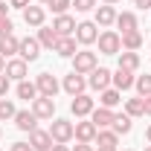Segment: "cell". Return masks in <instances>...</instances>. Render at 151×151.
<instances>
[{
  "label": "cell",
  "mask_w": 151,
  "mask_h": 151,
  "mask_svg": "<svg viewBox=\"0 0 151 151\" xmlns=\"http://www.w3.org/2000/svg\"><path fill=\"white\" fill-rule=\"evenodd\" d=\"M102 3H105V6H116L119 0H102Z\"/></svg>",
  "instance_id": "bcb514c9"
},
{
  "label": "cell",
  "mask_w": 151,
  "mask_h": 151,
  "mask_svg": "<svg viewBox=\"0 0 151 151\" xmlns=\"http://www.w3.org/2000/svg\"><path fill=\"white\" fill-rule=\"evenodd\" d=\"M145 139H148V145H151V125L145 128Z\"/></svg>",
  "instance_id": "f6af8a7d"
},
{
  "label": "cell",
  "mask_w": 151,
  "mask_h": 151,
  "mask_svg": "<svg viewBox=\"0 0 151 151\" xmlns=\"http://www.w3.org/2000/svg\"><path fill=\"white\" fill-rule=\"evenodd\" d=\"M119 67L122 70H139V52H131V50H122L119 52Z\"/></svg>",
  "instance_id": "cb8c5ba5"
},
{
  "label": "cell",
  "mask_w": 151,
  "mask_h": 151,
  "mask_svg": "<svg viewBox=\"0 0 151 151\" xmlns=\"http://www.w3.org/2000/svg\"><path fill=\"white\" fill-rule=\"evenodd\" d=\"M15 125H18V131L32 134L38 128V116L32 111H18V113H15Z\"/></svg>",
  "instance_id": "9a60e30c"
},
{
  "label": "cell",
  "mask_w": 151,
  "mask_h": 151,
  "mask_svg": "<svg viewBox=\"0 0 151 151\" xmlns=\"http://www.w3.org/2000/svg\"><path fill=\"white\" fill-rule=\"evenodd\" d=\"M12 29H15L12 18H0V38H3V35H12Z\"/></svg>",
  "instance_id": "e575fe53"
},
{
  "label": "cell",
  "mask_w": 151,
  "mask_h": 151,
  "mask_svg": "<svg viewBox=\"0 0 151 151\" xmlns=\"http://www.w3.org/2000/svg\"><path fill=\"white\" fill-rule=\"evenodd\" d=\"M18 44H20V38H15V32H12V35H3L0 38V55L3 58L18 55Z\"/></svg>",
  "instance_id": "44dd1931"
},
{
  "label": "cell",
  "mask_w": 151,
  "mask_h": 151,
  "mask_svg": "<svg viewBox=\"0 0 151 151\" xmlns=\"http://www.w3.org/2000/svg\"><path fill=\"white\" fill-rule=\"evenodd\" d=\"M134 6H139V9H151V0H134Z\"/></svg>",
  "instance_id": "60d3db41"
},
{
  "label": "cell",
  "mask_w": 151,
  "mask_h": 151,
  "mask_svg": "<svg viewBox=\"0 0 151 151\" xmlns=\"http://www.w3.org/2000/svg\"><path fill=\"white\" fill-rule=\"evenodd\" d=\"M125 151H131V148H125Z\"/></svg>",
  "instance_id": "816d5d0a"
},
{
  "label": "cell",
  "mask_w": 151,
  "mask_h": 151,
  "mask_svg": "<svg viewBox=\"0 0 151 151\" xmlns=\"http://www.w3.org/2000/svg\"><path fill=\"white\" fill-rule=\"evenodd\" d=\"M52 151H70V148H67L64 142H55V145H52Z\"/></svg>",
  "instance_id": "b9f144b4"
},
{
  "label": "cell",
  "mask_w": 151,
  "mask_h": 151,
  "mask_svg": "<svg viewBox=\"0 0 151 151\" xmlns=\"http://www.w3.org/2000/svg\"><path fill=\"white\" fill-rule=\"evenodd\" d=\"M73 151H93V145H90V142H78Z\"/></svg>",
  "instance_id": "ab89813d"
},
{
  "label": "cell",
  "mask_w": 151,
  "mask_h": 151,
  "mask_svg": "<svg viewBox=\"0 0 151 151\" xmlns=\"http://www.w3.org/2000/svg\"><path fill=\"white\" fill-rule=\"evenodd\" d=\"M93 108H96V102H93L87 93L73 96V102H70V111H73L76 119H84V116H90V113H93Z\"/></svg>",
  "instance_id": "5b68a950"
},
{
  "label": "cell",
  "mask_w": 151,
  "mask_h": 151,
  "mask_svg": "<svg viewBox=\"0 0 151 151\" xmlns=\"http://www.w3.org/2000/svg\"><path fill=\"white\" fill-rule=\"evenodd\" d=\"M73 131H76V125L70 122V119H52V125H50L52 142H64V145L73 139Z\"/></svg>",
  "instance_id": "7a4b0ae2"
},
{
  "label": "cell",
  "mask_w": 151,
  "mask_h": 151,
  "mask_svg": "<svg viewBox=\"0 0 151 151\" xmlns=\"http://www.w3.org/2000/svg\"><path fill=\"white\" fill-rule=\"evenodd\" d=\"M111 128L119 134V137H122V134H131V116H128V113H116Z\"/></svg>",
  "instance_id": "f546056e"
},
{
  "label": "cell",
  "mask_w": 151,
  "mask_h": 151,
  "mask_svg": "<svg viewBox=\"0 0 151 151\" xmlns=\"http://www.w3.org/2000/svg\"><path fill=\"white\" fill-rule=\"evenodd\" d=\"M111 81H113V87L122 93V90H131L137 78H134V73H131V70H122V67H116V73L111 76Z\"/></svg>",
  "instance_id": "2e32d148"
},
{
  "label": "cell",
  "mask_w": 151,
  "mask_h": 151,
  "mask_svg": "<svg viewBox=\"0 0 151 151\" xmlns=\"http://www.w3.org/2000/svg\"><path fill=\"white\" fill-rule=\"evenodd\" d=\"M134 87H137V93L142 96H151V76H137V81H134Z\"/></svg>",
  "instance_id": "1f68e13d"
},
{
  "label": "cell",
  "mask_w": 151,
  "mask_h": 151,
  "mask_svg": "<svg viewBox=\"0 0 151 151\" xmlns=\"http://www.w3.org/2000/svg\"><path fill=\"white\" fill-rule=\"evenodd\" d=\"M9 6H12V9H20V12H23V9L29 6V0H9Z\"/></svg>",
  "instance_id": "74e56055"
},
{
  "label": "cell",
  "mask_w": 151,
  "mask_h": 151,
  "mask_svg": "<svg viewBox=\"0 0 151 151\" xmlns=\"http://www.w3.org/2000/svg\"><path fill=\"white\" fill-rule=\"evenodd\" d=\"M9 151H32V145H29V142H12Z\"/></svg>",
  "instance_id": "8d00e7d4"
},
{
  "label": "cell",
  "mask_w": 151,
  "mask_h": 151,
  "mask_svg": "<svg viewBox=\"0 0 151 151\" xmlns=\"http://www.w3.org/2000/svg\"><path fill=\"white\" fill-rule=\"evenodd\" d=\"M32 113H35L38 119H52V113H55V99L38 96L35 102H32Z\"/></svg>",
  "instance_id": "9c48e42d"
},
{
  "label": "cell",
  "mask_w": 151,
  "mask_h": 151,
  "mask_svg": "<svg viewBox=\"0 0 151 151\" xmlns=\"http://www.w3.org/2000/svg\"><path fill=\"white\" fill-rule=\"evenodd\" d=\"M55 52L61 58H73L76 55V38L73 35H64V38H58V44H55Z\"/></svg>",
  "instance_id": "7402d4cb"
},
{
  "label": "cell",
  "mask_w": 151,
  "mask_h": 151,
  "mask_svg": "<svg viewBox=\"0 0 151 151\" xmlns=\"http://www.w3.org/2000/svg\"><path fill=\"white\" fill-rule=\"evenodd\" d=\"M0 73H6V58L0 55Z\"/></svg>",
  "instance_id": "ee69618b"
},
{
  "label": "cell",
  "mask_w": 151,
  "mask_h": 151,
  "mask_svg": "<svg viewBox=\"0 0 151 151\" xmlns=\"http://www.w3.org/2000/svg\"><path fill=\"white\" fill-rule=\"evenodd\" d=\"M38 3H41V6H50V3H52V0H38Z\"/></svg>",
  "instance_id": "7dc6e473"
},
{
  "label": "cell",
  "mask_w": 151,
  "mask_h": 151,
  "mask_svg": "<svg viewBox=\"0 0 151 151\" xmlns=\"http://www.w3.org/2000/svg\"><path fill=\"white\" fill-rule=\"evenodd\" d=\"M145 151H151V145H145Z\"/></svg>",
  "instance_id": "681fc988"
},
{
  "label": "cell",
  "mask_w": 151,
  "mask_h": 151,
  "mask_svg": "<svg viewBox=\"0 0 151 151\" xmlns=\"http://www.w3.org/2000/svg\"><path fill=\"white\" fill-rule=\"evenodd\" d=\"M52 29H55L58 38L64 35H76V20L70 18V15H55V20H52Z\"/></svg>",
  "instance_id": "d6986e66"
},
{
  "label": "cell",
  "mask_w": 151,
  "mask_h": 151,
  "mask_svg": "<svg viewBox=\"0 0 151 151\" xmlns=\"http://www.w3.org/2000/svg\"><path fill=\"white\" fill-rule=\"evenodd\" d=\"M139 47H142V32H139V29H134V32H125V35H122V50L137 52Z\"/></svg>",
  "instance_id": "83f0119b"
},
{
  "label": "cell",
  "mask_w": 151,
  "mask_h": 151,
  "mask_svg": "<svg viewBox=\"0 0 151 151\" xmlns=\"http://www.w3.org/2000/svg\"><path fill=\"white\" fill-rule=\"evenodd\" d=\"M29 145H32V151H52V137H50V131H41V128H35V131L29 134Z\"/></svg>",
  "instance_id": "30bf717a"
},
{
  "label": "cell",
  "mask_w": 151,
  "mask_h": 151,
  "mask_svg": "<svg viewBox=\"0 0 151 151\" xmlns=\"http://www.w3.org/2000/svg\"><path fill=\"white\" fill-rule=\"evenodd\" d=\"M116 26L122 29V35H125V32H134V29H139L134 12H122V15H116Z\"/></svg>",
  "instance_id": "4316f807"
},
{
  "label": "cell",
  "mask_w": 151,
  "mask_h": 151,
  "mask_svg": "<svg viewBox=\"0 0 151 151\" xmlns=\"http://www.w3.org/2000/svg\"><path fill=\"white\" fill-rule=\"evenodd\" d=\"M18 55L29 64V61H38V55H41V44H38V38H20V44H18Z\"/></svg>",
  "instance_id": "52a82bcc"
},
{
  "label": "cell",
  "mask_w": 151,
  "mask_h": 151,
  "mask_svg": "<svg viewBox=\"0 0 151 151\" xmlns=\"http://www.w3.org/2000/svg\"><path fill=\"white\" fill-rule=\"evenodd\" d=\"M9 9H12V6H9V3H3V0H0V18H9Z\"/></svg>",
  "instance_id": "f35d334b"
},
{
  "label": "cell",
  "mask_w": 151,
  "mask_h": 151,
  "mask_svg": "<svg viewBox=\"0 0 151 151\" xmlns=\"http://www.w3.org/2000/svg\"><path fill=\"white\" fill-rule=\"evenodd\" d=\"M96 142H99V148H116L119 134L113 131V128H99L96 131Z\"/></svg>",
  "instance_id": "ffe728a7"
},
{
  "label": "cell",
  "mask_w": 151,
  "mask_h": 151,
  "mask_svg": "<svg viewBox=\"0 0 151 151\" xmlns=\"http://www.w3.org/2000/svg\"><path fill=\"white\" fill-rule=\"evenodd\" d=\"M15 93H18V99L35 102L38 99V87H35V81H26V78H23V81H18V90H15Z\"/></svg>",
  "instance_id": "484cf974"
},
{
  "label": "cell",
  "mask_w": 151,
  "mask_h": 151,
  "mask_svg": "<svg viewBox=\"0 0 151 151\" xmlns=\"http://www.w3.org/2000/svg\"><path fill=\"white\" fill-rule=\"evenodd\" d=\"M76 41L78 44H84V47H90V44H96V38H99V29H96L93 20H81V23H76Z\"/></svg>",
  "instance_id": "277c9868"
},
{
  "label": "cell",
  "mask_w": 151,
  "mask_h": 151,
  "mask_svg": "<svg viewBox=\"0 0 151 151\" xmlns=\"http://www.w3.org/2000/svg\"><path fill=\"white\" fill-rule=\"evenodd\" d=\"M76 12H90V9H96V0H73Z\"/></svg>",
  "instance_id": "836d02e7"
},
{
  "label": "cell",
  "mask_w": 151,
  "mask_h": 151,
  "mask_svg": "<svg viewBox=\"0 0 151 151\" xmlns=\"http://www.w3.org/2000/svg\"><path fill=\"white\" fill-rule=\"evenodd\" d=\"M99 102H102V108H111V111H113V108L122 102V93H119L116 87H108V90L99 93Z\"/></svg>",
  "instance_id": "d4e9b609"
},
{
  "label": "cell",
  "mask_w": 151,
  "mask_h": 151,
  "mask_svg": "<svg viewBox=\"0 0 151 151\" xmlns=\"http://www.w3.org/2000/svg\"><path fill=\"white\" fill-rule=\"evenodd\" d=\"M38 44L47 47V50H55V44H58L55 29H52V26H41V29H38Z\"/></svg>",
  "instance_id": "603a6c76"
},
{
  "label": "cell",
  "mask_w": 151,
  "mask_h": 151,
  "mask_svg": "<svg viewBox=\"0 0 151 151\" xmlns=\"http://www.w3.org/2000/svg\"><path fill=\"white\" fill-rule=\"evenodd\" d=\"M145 116H151V96H145Z\"/></svg>",
  "instance_id": "7bdbcfd3"
},
{
  "label": "cell",
  "mask_w": 151,
  "mask_h": 151,
  "mask_svg": "<svg viewBox=\"0 0 151 151\" xmlns=\"http://www.w3.org/2000/svg\"><path fill=\"white\" fill-rule=\"evenodd\" d=\"M70 6H73V0H52V3H50V9H52L55 15H67Z\"/></svg>",
  "instance_id": "d6a6232c"
},
{
  "label": "cell",
  "mask_w": 151,
  "mask_h": 151,
  "mask_svg": "<svg viewBox=\"0 0 151 151\" xmlns=\"http://www.w3.org/2000/svg\"><path fill=\"white\" fill-rule=\"evenodd\" d=\"M125 113H128V116H145V99H142V96H137V99H128V102H125Z\"/></svg>",
  "instance_id": "f1b7e54d"
},
{
  "label": "cell",
  "mask_w": 151,
  "mask_h": 151,
  "mask_svg": "<svg viewBox=\"0 0 151 151\" xmlns=\"http://www.w3.org/2000/svg\"><path fill=\"white\" fill-rule=\"evenodd\" d=\"M96 44H99V52H102V55H119V52H122V35L113 32V29L99 32Z\"/></svg>",
  "instance_id": "6da1fadb"
},
{
  "label": "cell",
  "mask_w": 151,
  "mask_h": 151,
  "mask_svg": "<svg viewBox=\"0 0 151 151\" xmlns=\"http://www.w3.org/2000/svg\"><path fill=\"white\" fill-rule=\"evenodd\" d=\"M0 137H3V128H0Z\"/></svg>",
  "instance_id": "f907efd6"
},
{
  "label": "cell",
  "mask_w": 151,
  "mask_h": 151,
  "mask_svg": "<svg viewBox=\"0 0 151 151\" xmlns=\"http://www.w3.org/2000/svg\"><path fill=\"white\" fill-rule=\"evenodd\" d=\"M96 131H99V128H96L90 119H81V122H76L73 137L78 139V142H93V139H96Z\"/></svg>",
  "instance_id": "7c38bea8"
},
{
  "label": "cell",
  "mask_w": 151,
  "mask_h": 151,
  "mask_svg": "<svg viewBox=\"0 0 151 151\" xmlns=\"http://www.w3.org/2000/svg\"><path fill=\"white\" fill-rule=\"evenodd\" d=\"M96 26H102V29H108V26H113L116 23V9L113 6H96V20H93Z\"/></svg>",
  "instance_id": "e0dca14e"
},
{
  "label": "cell",
  "mask_w": 151,
  "mask_h": 151,
  "mask_svg": "<svg viewBox=\"0 0 151 151\" xmlns=\"http://www.w3.org/2000/svg\"><path fill=\"white\" fill-rule=\"evenodd\" d=\"M44 20H47L44 6H26V9H23V23H26V26H35V29H41V26H44Z\"/></svg>",
  "instance_id": "5bb4252c"
},
{
  "label": "cell",
  "mask_w": 151,
  "mask_h": 151,
  "mask_svg": "<svg viewBox=\"0 0 151 151\" xmlns=\"http://www.w3.org/2000/svg\"><path fill=\"white\" fill-rule=\"evenodd\" d=\"M9 81H12L9 76H6V73H0V99H3V96L9 93Z\"/></svg>",
  "instance_id": "d590c367"
},
{
  "label": "cell",
  "mask_w": 151,
  "mask_h": 151,
  "mask_svg": "<svg viewBox=\"0 0 151 151\" xmlns=\"http://www.w3.org/2000/svg\"><path fill=\"white\" fill-rule=\"evenodd\" d=\"M96 67H99V61H96V52H90V50H81V52H76L73 55V73H93Z\"/></svg>",
  "instance_id": "3957f363"
},
{
  "label": "cell",
  "mask_w": 151,
  "mask_h": 151,
  "mask_svg": "<svg viewBox=\"0 0 151 151\" xmlns=\"http://www.w3.org/2000/svg\"><path fill=\"white\" fill-rule=\"evenodd\" d=\"M29 73V64L23 61V58H12V61H6V76L12 78V81H23Z\"/></svg>",
  "instance_id": "4fadbf2b"
},
{
  "label": "cell",
  "mask_w": 151,
  "mask_h": 151,
  "mask_svg": "<svg viewBox=\"0 0 151 151\" xmlns=\"http://www.w3.org/2000/svg\"><path fill=\"white\" fill-rule=\"evenodd\" d=\"M90 76V78H87V87H93V90H99V93H102V90H108V87H111V70H105V67H96L93 73H87Z\"/></svg>",
  "instance_id": "ba28073f"
},
{
  "label": "cell",
  "mask_w": 151,
  "mask_h": 151,
  "mask_svg": "<svg viewBox=\"0 0 151 151\" xmlns=\"http://www.w3.org/2000/svg\"><path fill=\"white\" fill-rule=\"evenodd\" d=\"M35 87H38V96H50V99H55V93H58L61 84L55 81V76H52V73H38Z\"/></svg>",
  "instance_id": "8992f818"
},
{
  "label": "cell",
  "mask_w": 151,
  "mask_h": 151,
  "mask_svg": "<svg viewBox=\"0 0 151 151\" xmlns=\"http://www.w3.org/2000/svg\"><path fill=\"white\" fill-rule=\"evenodd\" d=\"M99 151H116V148H99Z\"/></svg>",
  "instance_id": "c3c4849f"
},
{
  "label": "cell",
  "mask_w": 151,
  "mask_h": 151,
  "mask_svg": "<svg viewBox=\"0 0 151 151\" xmlns=\"http://www.w3.org/2000/svg\"><path fill=\"white\" fill-rule=\"evenodd\" d=\"M15 113H18L15 102L3 96V99H0V122H9V119H15Z\"/></svg>",
  "instance_id": "4dcf8cb0"
},
{
  "label": "cell",
  "mask_w": 151,
  "mask_h": 151,
  "mask_svg": "<svg viewBox=\"0 0 151 151\" xmlns=\"http://www.w3.org/2000/svg\"><path fill=\"white\" fill-rule=\"evenodd\" d=\"M64 90L70 96H78V93H84V87H87V78L81 73H70V76H64V84H61Z\"/></svg>",
  "instance_id": "8fae6325"
},
{
  "label": "cell",
  "mask_w": 151,
  "mask_h": 151,
  "mask_svg": "<svg viewBox=\"0 0 151 151\" xmlns=\"http://www.w3.org/2000/svg\"><path fill=\"white\" fill-rule=\"evenodd\" d=\"M113 116H116V113H113L111 108H102V105H99V108H93V113H90V122H93L96 128H111Z\"/></svg>",
  "instance_id": "ac0fdd59"
}]
</instances>
